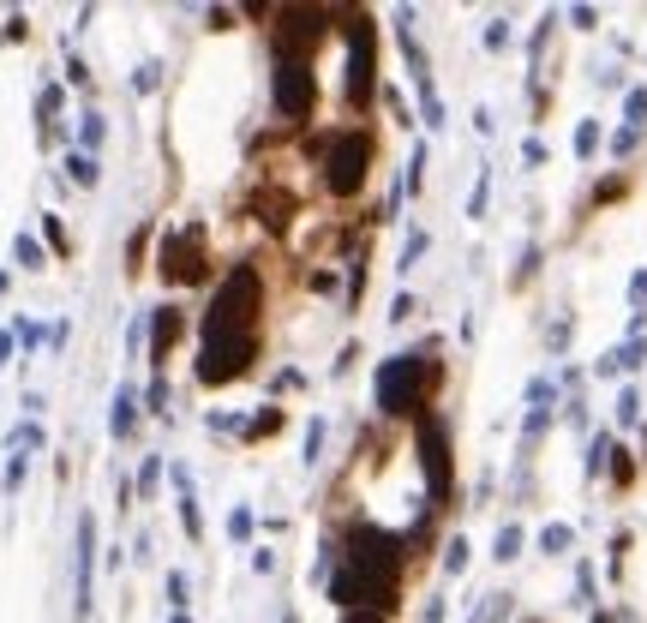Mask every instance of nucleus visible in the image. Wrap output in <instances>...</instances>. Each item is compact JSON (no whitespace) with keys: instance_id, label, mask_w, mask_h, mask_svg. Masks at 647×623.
<instances>
[{"instance_id":"obj_1","label":"nucleus","mask_w":647,"mask_h":623,"mask_svg":"<svg viewBox=\"0 0 647 623\" xmlns=\"http://www.w3.org/2000/svg\"><path fill=\"white\" fill-rule=\"evenodd\" d=\"M264 312V276L252 264H234L228 282L216 288L210 300V318H204V336H252V318Z\"/></svg>"},{"instance_id":"obj_2","label":"nucleus","mask_w":647,"mask_h":623,"mask_svg":"<svg viewBox=\"0 0 647 623\" xmlns=\"http://www.w3.org/2000/svg\"><path fill=\"white\" fill-rule=\"evenodd\" d=\"M348 564L360 576H372L384 594H396V576H402V540L384 534V528H354L348 534Z\"/></svg>"},{"instance_id":"obj_3","label":"nucleus","mask_w":647,"mask_h":623,"mask_svg":"<svg viewBox=\"0 0 647 623\" xmlns=\"http://www.w3.org/2000/svg\"><path fill=\"white\" fill-rule=\"evenodd\" d=\"M426 384H432V366H426L420 354H396V360H384V372H378V408H384V414H414L420 396H426Z\"/></svg>"},{"instance_id":"obj_4","label":"nucleus","mask_w":647,"mask_h":623,"mask_svg":"<svg viewBox=\"0 0 647 623\" xmlns=\"http://www.w3.org/2000/svg\"><path fill=\"white\" fill-rule=\"evenodd\" d=\"M324 168H330L324 186H330L336 198H354V192L366 186V168H372V138H366V132H336Z\"/></svg>"},{"instance_id":"obj_5","label":"nucleus","mask_w":647,"mask_h":623,"mask_svg":"<svg viewBox=\"0 0 647 623\" xmlns=\"http://www.w3.org/2000/svg\"><path fill=\"white\" fill-rule=\"evenodd\" d=\"M372 72H378V30L366 12L348 18V108L372 102Z\"/></svg>"},{"instance_id":"obj_6","label":"nucleus","mask_w":647,"mask_h":623,"mask_svg":"<svg viewBox=\"0 0 647 623\" xmlns=\"http://www.w3.org/2000/svg\"><path fill=\"white\" fill-rule=\"evenodd\" d=\"M324 30H330L324 6H282L276 12V60H306L324 42Z\"/></svg>"},{"instance_id":"obj_7","label":"nucleus","mask_w":647,"mask_h":623,"mask_svg":"<svg viewBox=\"0 0 647 623\" xmlns=\"http://www.w3.org/2000/svg\"><path fill=\"white\" fill-rule=\"evenodd\" d=\"M270 96H276V114H282V120H312V102H318L312 60H276Z\"/></svg>"},{"instance_id":"obj_8","label":"nucleus","mask_w":647,"mask_h":623,"mask_svg":"<svg viewBox=\"0 0 647 623\" xmlns=\"http://www.w3.org/2000/svg\"><path fill=\"white\" fill-rule=\"evenodd\" d=\"M258 360V336H204L198 354V384H228Z\"/></svg>"},{"instance_id":"obj_9","label":"nucleus","mask_w":647,"mask_h":623,"mask_svg":"<svg viewBox=\"0 0 647 623\" xmlns=\"http://www.w3.org/2000/svg\"><path fill=\"white\" fill-rule=\"evenodd\" d=\"M162 282H204L210 276V264H204V240H198V228H186V234H162Z\"/></svg>"},{"instance_id":"obj_10","label":"nucleus","mask_w":647,"mask_h":623,"mask_svg":"<svg viewBox=\"0 0 647 623\" xmlns=\"http://www.w3.org/2000/svg\"><path fill=\"white\" fill-rule=\"evenodd\" d=\"M414 444H420V462H426V486H432V498L444 504L450 498V432H444V420H420V432H414Z\"/></svg>"},{"instance_id":"obj_11","label":"nucleus","mask_w":647,"mask_h":623,"mask_svg":"<svg viewBox=\"0 0 647 623\" xmlns=\"http://www.w3.org/2000/svg\"><path fill=\"white\" fill-rule=\"evenodd\" d=\"M174 342H180V312L174 306H156L150 312V366H168Z\"/></svg>"},{"instance_id":"obj_12","label":"nucleus","mask_w":647,"mask_h":623,"mask_svg":"<svg viewBox=\"0 0 647 623\" xmlns=\"http://www.w3.org/2000/svg\"><path fill=\"white\" fill-rule=\"evenodd\" d=\"M90 570H96V522L78 516V618H90Z\"/></svg>"},{"instance_id":"obj_13","label":"nucleus","mask_w":647,"mask_h":623,"mask_svg":"<svg viewBox=\"0 0 647 623\" xmlns=\"http://www.w3.org/2000/svg\"><path fill=\"white\" fill-rule=\"evenodd\" d=\"M132 420H138V390H132V384H120V390H114V420H108V432H114V438H126V432H132Z\"/></svg>"},{"instance_id":"obj_14","label":"nucleus","mask_w":647,"mask_h":623,"mask_svg":"<svg viewBox=\"0 0 647 623\" xmlns=\"http://www.w3.org/2000/svg\"><path fill=\"white\" fill-rule=\"evenodd\" d=\"M66 174H72L78 186H96V180H102V168H96V156H84V150H78V156H66Z\"/></svg>"},{"instance_id":"obj_15","label":"nucleus","mask_w":647,"mask_h":623,"mask_svg":"<svg viewBox=\"0 0 647 623\" xmlns=\"http://www.w3.org/2000/svg\"><path fill=\"white\" fill-rule=\"evenodd\" d=\"M12 258H18L24 270H42V246H36V234H18V240H12Z\"/></svg>"},{"instance_id":"obj_16","label":"nucleus","mask_w":647,"mask_h":623,"mask_svg":"<svg viewBox=\"0 0 647 623\" xmlns=\"http://www.w3.org/2000/svg\"><path fill=\"white\" fill-rule=\"evenodd\" d=\"M270 432H282V408H264V414L246 426V438H252V444H258V438H270Z\"/></svg>"},{"instance_id":"obj_17","label":"nucleus","mask_w":647,"mask_h":623,"mask_svg":"<svg viewBox=\"0 0 647 623\" xmlns=\"http://www.w3.org/2000/svg\"><path fill=\"white\" fill-rule=\"evenodd\" d=\"M6 444H12L18 456H24V450H42V426H18V432H12Z\"/></svg>"},{"instance_id":"obj_18","label":"nucleus","mask_w":647,"mask_h":623,"mask_svg":"<svg viewBox=\"0 0 647 623\" xmlns=\"http://www.w3.org/2000/svg\"><path fill=\"white\" fill-rule=\"evenodd\" d=\"M78 138H84V156L102 144V114H84V126H78Z\"/></svg>"},{"instance_id":"obj_19","label":"nucleus","mask_w":647,"mask_h":623,"mask_svg":"<svg viewBox=\"0 0 647 623\" xmlns=\"http://www.w3.org/2000/svg\"><path fill=\"white\" fill-rule=\"evenodd\" d=\"M42 228H48V246H54V252H60V258H66V252H72V240H66V228H60V222H54V216H42Z\"/></svg>"},{"instance_id":"obj_20","label":"nucleus","mask_w":647,"mask_h":623,"mask_svg":"<svg viewBox=\"0 0 647 623\" xmlns=\"http://www.w3.org/2000/svg\"><path fill=\"white\" fill-rule=\"evenodd\" d=\"M12 336H18V342H24V348H36V342H42V336H48V330H42V324H30V318H18V330H12Z\"/></svg>"},{"instance_id":"obj_21","label":"nucleus","mask_w":647,"mask_h":623,"mask_svg":"<svg viewBox=\"0 0 647 623\" xmlns=\"http://www.w3.org/2000/svg\"><path fill=\"white\" fill-rule=\"evenodd\" d=\"M168 600H174V612H186V576H180V570L168 576Z\"/></svg>"},{"instance_id":"obj_22","label":"nucleus","mask_w":647,"mask_h":623,"mask_svg":"<svg viewBox=\"0 0 647 623\" xmlns=\"http://www.w3.org/2000/svg\"><path fill=\"white\" fill-rule=\"evenodd\" d=\"M228 534H234V540H246V534H252V516H246V510H234V516H228Z\"/></svg>"},{"instance_id":"obj_23","label":"nucleus","mask_w":647,"mask_h":623,"mask_svg":"<svg viewBox=\"0 0 647 623\" xmlns=\"http://www.w3.org/2000/svg\"><path fill=\"white\" fill-rule=\"evenodd\" d=\"M24 462H30V456H12V462H6V492H12V486L24 480Z\"/></svg>"},{"instance_id":"obj_24","label":"nucleus","mask_w":647,"mask_h":623,"mask_svg":"<svg viewBox=\"0 0 647 623\" xmlns=\"http://www.w3.org/2000/svg\"><path fill=\"white\" fill-rule=\"evenodd\" d=\"M348 623H384V612H348Z\"/></svg>"},{"instance_id":"obj_25","label":"nucleus","mask_w":647,"mask_h":623,"mask_svg":"<svg viewBox=\"0 0 647 623\" xmlns=\"http://www.w3.org/2000/svg\"><path fill=\"white\" fill-rule=\"evenodd\" d=\"M6 354H12V336H6V330H0V366H6Z\"/></svg>"},{"instance_id":"obj_26","label":"nucleus","mask_w":647,"mask_h":623,"mask_svg":"<svg viewBox=\"0 0 647 623\" xmlns=\"http://www.w3.org/2000/svg\"><path fill=\"white\" fill-rule=\"evenodd\" d=\"M168 623H192V618H186V612H174V618H168Z\"/></svg>"}]
</instances>
